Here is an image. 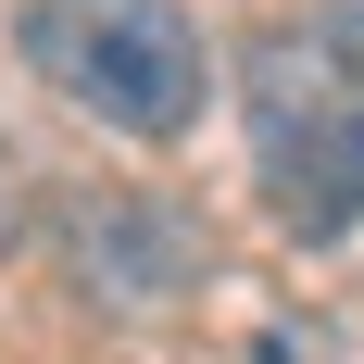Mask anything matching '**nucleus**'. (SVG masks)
<instances>
[{"label":"nucleus","mask_w":364,"mask_h":364,"mask_svg":"<svg viewBox=\"0 0 364 364\" xmlns=\"http://www.w3.org/2000/svg\"><path fill=\"white\" fill-rule=\"evenodd\" d=\"M13 50H26V75L50 101L101 113L126 139H188V113L214 88L201 26L176 0H26L13 13Z\"/></svg>","instance_id":"obj_1"},{"label":"nucleus","mask_w":364,"mask_h":364,"mask_svg":"<svg viewBox=\"0 0 364 364\" xmlns=\"http://www.w3.org/2000/svg\"><path fill=\"white\" fill-rule=\"evenodd\" d=\"M239 101H252V176L277 201V226L289 239H352L364 226V88H352V63L314 50V38H252Z\"/></svg>","instance_id":"obj_2"},{"label":"nucleus","mask_w":364,"mask_h":364,"mask_svg":"<svg viewBox=\"0 0 364 364\" xmlns=\"http://www.w3.org/2000/svg\"><path fill=\"white\" fill-rule=\"evenodd\" d=\"M63 252H75V289L113 301L126 327L164 314V301L188 289V264H201V252H188V226L164 214V201H139V188H88L75 226H63Z\"/></svg>","instance_id":"obj_3"},{"label":"nucleus","mask_w":364,"mask_h":364,"mask_svg":"<svg viewBox=\"0 0 364 364\" xmlns=\"http://www.w3.org/2000/svg\"><path fill=\"white\" fill-rule=\"evenodd\" d=\"M327 50H339V63L364 75V0H327Z\"/></svg>","instance_id":"obj_4"},{"label":"nucleus","mask_w":364,"mask_h":364,"mask_svg":"<svg viewBox=\"0 0 364 364\" xmlns=\"http://www.w3.org/2000/svg\"><path fill=\"white\" fill-rule=\"evenodd\" d=\"M13 239H26V164L0 151V252H13Z\"/></svg>","instance_id":"obj_5"}]
</instances>
